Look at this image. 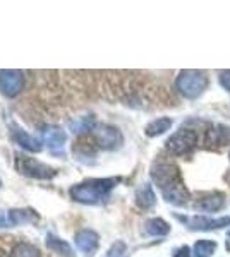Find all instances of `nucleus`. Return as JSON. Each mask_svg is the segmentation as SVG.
Segmentation results:
<instances>
[{"label": "nucleus", "mask_w": 230, "mask_h": 257, "mask_svg": "<svg viewBox=\"0 0 230 257\" xmlns=\"http://www.w3.org/2000/svg\"><path fill=\"white\" fill-rule=\"evenodd\" d=\"M230 141V128L227 127H216L211 128V131H206V139H204V144L215 148V146H223Z\"/></svg>", "instance_id": "nucleus-12"}, {"label": "nucleus", "mask_w": 230, "mask_h": 257, "mask_svg": "<svg viewBox=\"0 0 230 257\" xmlns=\"http://www.w3.org/2000/svg\"><path fill=\"white\" fill-rule=\"evenodd\" d=\"M16 168H18V172L23 173V175L38 178V180H50V178H53L57 175V172L53 168H50L45 163H41V161L29 158V156H24V155L16 156Z\"/></svg>", "instance_id": "nucleus-4"}, {"label": "nucleus", "mask_w": 230, "mask_h": 257, "mask_svg": "<svg viewBox=\"0 0 230 257\" xmlns=\"http://www.w3.org/2000/svg\"><path fill=\"white\" fill-rule=\"evenodd\" d=\"M208 77L204 72L199 70H182L175 79V88L186 98H198L206 89Z\"/></svg>", "instance_id": "nucleus-2"}, {"label": "nucleus", "mask_w": 230, "mask_h": 257, "mask_svg": "<svg viewBox=\"0 0 230 257\" xmlns=\"http://www.w3.org/2000/svg\"><path fill=\"white\" fill-rule=\"evenodd\" d=\"M11 257H41V255H40V250L35 245L23 242V243H18V245L12 248Z\"/></svg>", "instance_id": "nucleus-19"}, {"label": "nucleus", "mask_w": 230, "mask_h": 257, "mask_svg": "<svg viewBox=\"0 0 230 257\" xmlns=\"http://www.w3.org/2000/svg\"><path fill=\"white\" fill-rule=\"evenodd\" d=\"M196 144H198L196 131H192V128H181V131H177L172 138L167 141V149L170 153H174V155L182 156L191 153L196 148Z\"/></svg>", "instance_id": "nucleus-5"}, {"label": "nucleus", "mask_w": 230, "mask_h": 257, "mask_svg": "<svg viewBox=\"0 0 230 257\" xmlns=\"http://www.w3.org/2000/svg\"><path fill=\"white\" fill-rule=\"evenodd\" d=\"M225 204V196L220 192H210L204 194L196 201L194 208L198 211H204V213H215V211H220Z\"/></svg>", "instance_id": "nucleus-10"}, {"label": "nucleus", "mask_w": 230, "mask_h": 257, "mask_svg": "<svg viewBox=\"0 0 230 257\" xmlns=\"http://www.w3.org/2000/svg\"><path fill=\"white\" fill-rule=\"evenodd\" d=\"M47 245L52 248V250H55L62 255H72V250H70L69 243L64 242V240H60V238H57V237H53V235H48Z\"/></svg>", "instance_id": "nucleus-20"}, {"label": "nucleus", "mask_w": 230, "mask_h": 257, "mask_svg": "<svg viewBox=\"0 0 230 257\" xmlns=\"http://www.w3.org/2000/svg\"><path fill=\"white\" fill-rule=\"evenodd\" d=\"M43 134V141L47 144L48 151L53 156H65V143H67V136L62 128L48 125L41 131Z\"/></svg>", "instance_id": "nucleus-7"}, {"label": "nucleus", "mask_w": 230, "mask_h": 257, "mask_svg": "<svg viewBox=\"0 0 230 257\" xmlns=\"http://www.w3.org/2000/svg\"><path fill=\"white\" fill-rule=\"evenodd\" d=\"M93 127H95V118L91 117V115H88V117H81V118L74 120V122H70V128H72L74 132H78V134L91 131Z\"/></svg>", "instance_id": "nucleus-21"}, {"label": "nucleus", "mask_w": 230, "mask_h": 257, "mask_svg": "<svg viewBox=\"0 0 230 257\" xmlns=\"http://www.w3.org/2000/svg\"><path fill=\"white\" fill-rule=\"evenodd\" d=\"M117 184H119V178H93V180L74 185L69 194L74 201L81 204H96L103 201Z\"/></svg>", "instance_id": "nucleus-1"}, {"label": "nucleus", "mask_w": 230, "mask_h": 257, "mask_svg": "<svg viewBox=\"0 0 230 257\" xmlns=\"http://www.w3.org/2000/svg\"><path fill=\"white\" fill-rule=\"evenodd\" d=\"M144 231L148 235H153V237H163V235H167L170 231V226L162 218H151L146 221Z\"/></svg>", "instance_id": "nucleus-17"}, {"label": "nucleus", "mask_w": 230, "mask_h": 257, "mask_svg": "<svg viewBox=\"0 0 230 257\" xmlns=\"http://www.w3.org/2000/svg\"><path fill=\"white\" fill-rule=\"evenodd\" d=\"M95 138L100 148L103 149H115L122 144V134L119 128L112 125H102L95 131Z\"/></svg>", "instance_id": "nucleus-8"}, {"label": "nucleus", "mask_w": 230, "mask_h": 257, "mask_svg": "<svg viewBox=\"0 0 230 257\" xmlns=\"http://www.w3.org/2000/svg\"><path fill=\"white\" fill-rule=\"evenodd\" d=\"M38 219L40 216L33 209H11L9 211L11 225H26V223H36Z\"/></svg>", "instance_id": "nucleus-13"}, {"label": "nucleus", "mask_w": 230, "mask_h": 257, "mask_svg": "<svg viewBox=\"0 0 230 257\" xmlns=\"http://www.w3.org/2000/svg\"><path fill=\"white\" fill-rule=\"evenodd\" d=\"M24 88V74L21 70H0V91L4 96L14 98Z\"/></svg>", "instance_id": "nucleus-6"}, {"label": "nucleus", "mask_w": 230, "mask_h": 257, "mask_svg": "<svg viewBox=\"0 0 230 257\" xmlns=\"http://www.w3.org/2000/svg\"><path fill=\"white\" fill-rule=\"evenodd\" d=\"M155 201H157V197H155V192H153L151 185L144 184L143 187L137 189V192H136V204L139 206L141 209L153 208Z\"/></svg>", "instance_id": "nucleus-15"}, {"label": "nucleus", "mask_w": 230, "mask_h": 257, "mask_svg": "<svg viewBox=\"0 0 230 257\" xmlns=\"http://www.w3.org/2000/svg\"><path fill=\"white\" fill-rule=\"evenodd\" d=\"M220 82H221V86H223L225 89L230 91V70H225V72H221Z\"/></svg>", "instance_id": "nucleus-24"}, {"label": "nucleus", "mask_w": 230, "mask_h": 257, "mask_svg": "<svg viewBox=\"0 0 230 257\" xmlns=\"http://www.w3.org/2000/svg\"><path fill=\"white\" fill-rule=\"evenodd\" d=\"M79 252H83L86 257H93L98 250V235L93 230H81L74 238Z\"/></svg>", "instance_id": "nucleus-9"}, {"label": "nucleus", "mask_w": 230, "mask_h": 257, "mask_svg": "<svg viewBox=\"0 0 230 257\" xmlns=\"http://www.w3.org/2000/svg\"><path fill=\"white\" fill-rule=\"evenodd\" d=\"M216 248V243L211 240H199L194 245V254L196 257H210Z\"/></svg>", "instance_id": "nucleus-22"}, {"label": "nucleus", "mask_w": 230, "mask_h": 257, "mask_svg": "<svg viewBox=\"0 0 230 257\" xmlns=\"http://www.w3.org/2000/svg\"><path fill=\"white\" fill-rule=\"evenodd\" d=\"M163 197H165L167 202H172V204H177V206H182L187 202V197H189V194H187L186 187H184V184L177 185V187L167 190V192H162Z\"/></svg>", "instance_id": "nucleus-18"}, {"label": "nucleus", "mask_w": 230, "mask_h": 257, "mask_svg": "<svg viewBox=\"0 0 230 257\" xmlns=\"http://www.w3.org/2000/svg\"><path fill=\"white\" fill-rule=\"evenodd\" d=\"M186 225L192 230H213V228H223L230 225V218L208 219L206 216H194V218H181Z\"/></svg>", "instance_id": "nucleus-11"}, {"label": "nucleus", "mask_w": 230, "mask_h": 257, "mask_svg": "<svg viewBox=\"0 0 230 257\" xmlns=\"http://www.w3.org/2000/svg\"><path fill=\"white\" fill-rule=\"evenodd\" d=\"M228 237H230V231H228Z\"/></svg>", "instance_id": "nucleus-26"}, {"label": "nucleus", "mask_w": 230, "mask_h": 257, "mask_svg": "<svg viewBox=\"0 0 230 257\" xmlns=\"http://www.w3.org/2000/svg\"><path fill=\"white\" fill-rule=\"evenodd\" d=\"M14 141L19 144L21 148L28 149V151L31 153H40L41 151V144L38 139H35L33 136H29L28 132L21 131V128H18V131H14Z\"/></svg>", "instance_id": "nucleus-14"}, {"label": "nucleus", "mask_w": 230, "mask_h": 257, "mask_svg": "<svg viewBox=\"0 0 230 257\" xmlns=\"http://www.w3.org/2000/svg\"><path fill=\"white\" fill-rule=\"evenodd\" d=\"M174 257H191V250H189V247H181V248H177L175 250V254H174Z\"/></svg>", "instance_id": "nucleus-25"}, {"label": "nucleus", "mask_w": 230, "mask_h": 257, "mask_svg": "<svg viewBox=\"0 0 230 257\" xmlns=\"http://www.w3.org/2000/svg\"><path fill=\"white\" fill-rule=\"evenodd\" d=\"M170 127H172V118L160 117V118L153 120V122H149L148 125H146L144 132L148 138H157V136H160L163 132L169 131Z\"/></svg>", "instance_id": "nucleus-16"}, {"label": "nucleus", "mask_w": 230, "mask_h": 257, "mask_svg": "<svg viewBox=\"0 0 230 257\" xmlns=\"http://www.w3.org/2000/svg\"><path fill=\"white\" fill-rule=\"evenodd\" d=\"M151 178L155 180V184L162 189V192H167V190L182 184L179 168L170 161H157L151 167Z\"/></svg>", "instance_id": "nucleus-3"}, {"label": "nucleus", "mask_w": 230, "mask_h": 257, "mask_svg": "<svg viewBox=\"0 0 230 257\" xmlns=\"http://www.w3.org/2000/svg\"><path fill=\"white\" fill-rule=\"evenodd\" d=\"M125 252V243L124 242H117L112 245V248L108 250V254L105 257H122V254Z\"/></svg>", "instance_id": "nucleus-23"}]
</instances>
